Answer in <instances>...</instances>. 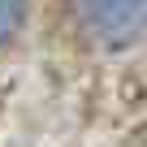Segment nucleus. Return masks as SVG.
<instances>
[{
  "mask_svg": "<svg viewBox=\"0 0 147 147\" xmlns=\"http://www.w3.org/2000/svg\"><path fill=\"white\" fill-rule=\"evenodd\" d=\"M78 9L87 30L113 48L134 43L147 30V0H78Z\"/></svg>",
  "mask_w": 147,
  "mask_h": 147,
  "instance_id": "nucleus-1",
  "label": "nucleus"
},
{
  "mask_svg": "<svg viewBox=\"0 0 147 147\" xmlns=\"http://www.w3.org/2000/svg\"><path fill=\"white\" fill-rule=\"evenodd\" d=\"M26 18V0H0V43H9Z\"/></svg>",
  "mask_w": 147,
  "mask_h": 147,
  "instance_id": "nucleus-2",
  "label": "nucleus"
}]
</instances>
